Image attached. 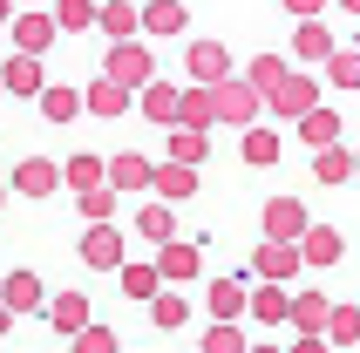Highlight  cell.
Segmentation results:
<instances>
[{"label":"cell","mask_w":360,"mask_h":353,"mask_svg":"<svg viewBox=\"0 0 360 353\" xmlns=\"http://www.w3.org/2000/svg\"><path fill=\"white\" fill-rule=\"evenodd\" d=\"M265 102H272V116H292V122H300L306 109L320 102V82L306 75V68H285V75H279V89H272Z\"/></svg>","instance_id":"7a4b0ae2"},{"label":"cell","mask_w":360,"mask_h":353,"mask_svg":"<svg viewBox=\"0 0 360 353\" xmlns=\"http://www.w3.org/2000/svg\"><path fill=\"white\" fill-rule=\"evenodd\" d=\"M306 224H313V217H306L300 197H265V238H279V245H300Z\"/></svg>","instance_id":"8992f818"},{"label":"cell","mask_w":360,"mask_h":353,"mask_svg":"<svg viewBox=\"0 0 360 353\" xmlns=\"http://www.w3.org/2000/svg\"><path fill=\"white\" fill-rule=\"evenodd\" d=\"M0 306H7V313H34L41 306V278L34 272H7L0 278Z\"/></svg>","instance_id":"e0dca14e"},{"label":"cell","mask_w":360,"mask_h":353,"mask_svg":"<svg viewBox=\"0 0 360 353\" xmlns=\"http://www.w3.org/2000/svg\"><path fill=\"white\" fill-rule=\"evenodd\" d=\"M82 109H96V116H122V109H129V89H122V82H109V75H102L96 89L82 96Z\"/></svg>","instance_id":"4316f807"},{"label":"cell","mask_w":360,"mask_h":353,"mask_svg":"<svg viewBox=\"0 0 360 353\" xmlns=\"http://www.w3.org/2000/svg\"><path fill=\"white\" fill-rule=\"evenodd\" d=\"M0 82H7L14 96H41V61H34V55H14V61H7V75H0Z\"/></svg>","instance_id":"4dcf8cb0"},{"label":"cell","mask_w":360,"mask_h":353,"mask_svg":"<svg viewBox=\"0 0 360 353\" xmlns=\"http://www.w3.org/2000/svg\"><path fill=\"white\" fill-rule=\"evenodd\" d=\"M326 82L333 89H360V48H333L326 55Z\"/></svg>","instance_id":"1f68e13d"},{"label":"cell","mask_w":360,"mask_h":353,"mask_svg":"<svg viewBox=\"0 0 360 353\" xmlns=\"http://www.w3.org/2000/svg\"><path fill=\"white\" fill-rule=\"evenodd\" d=\"M136 102H143V116H150V122H170V129H177V89H170V82H143Z\"/></svg>","instance_id":"44dd1931"},{"label":"cell","mask_w":360,"mask_h":353,"mask_svg":"<svg viewBox=\"0 0 360 353\" xmlns=\"http://www.w3.org/2000/svg\"><path fill=\"white\" fill-rule=\"evenodd\" d=\"M136 231L150 238V245H170V238H177V217H170V204H143Z\"/></svg>","instance_id":"f1b7e54d"},{"label":"cell","mask_w":360,"mask_h":353,"mask_svg":"<svg viewBox=\"0 0 360 353\" xmlns=\"http://www.w3.org/2000/svg\"><path fill=\"white\" fill-rule=\"evenodd\" d=\"M333 347H360V306H326V333Z\"/></svg>","instance_id":"d4e9b609"},{"label":"cell","mask_w":360,"mask_h":353,"mask_svg":"<svg viewBox=\"0 0 360 353\" xmlns=\"http://www.w3.org/2000/svg\"><path fill=\"white\" fill-rule=\"evenodd\" d=\"M41 116H48V122L82 116V96H75V89H41Z\"/></svg>","instance_id":"e575fe53"},{"label":"cell","mask_w":360,"mask_h":353,"mask_svg":"<svg viewBox=\"0 0 360 353\" xmlns=\"http://www.w3.org/2000/svg\"><path fill=\"white\" fill-rule=\"evenodd\" d=\"M245 353H285V347H265V340H252V347H245Z\"/></svg>","instance_id":"ee69618b"},{"label":"cell","mask_w":360,"mask_h":353,"mask_svg":"<svg viewBox=\"0 0 360 353\" xmlns=\"http://www.w3.org/2000/svg\"><path fill=\"white\" fill-rule=\"evenodd\" d=\"M109 211H116V191H109V184L82 191V217H89V224H109Z\"/></svg>","instance_id":"74e56055"},{"label":"cell","mask_w":360,"mask_h":353,"mask_svg":"<svg viewBox=\"0 0 360 353\" xmlns=\"http://www.w3.org/2000/svg\"><path fill=\"white\" fill-rule=\"evenodd\" d=\"M279 7H285V14H300V20H320L326 14V0H279Z\"/></svg>","instance_id":"b9f144b4"},{"label":"cell","mask_w":360,"mask_h":353,"mask_svg":"<svg viewBox=\"0 0 360 353\" xmlns=\"http://www.w3.org/2000/svg\"><path fill=\"white\" fill-rule=\"evenodd\" d=\"M48 319H55V333H82V326H89V299H82V293H61L55 306H48Z\"/></svg>","instance_id":"83f0119b"},{"label":"cell","mask_w":360,"mask_h":353,"mask_svg":"<svg viewBox=\"0 0 360 353\" xmlns=\"http://www.w3.org/2000/svg\"><path fill=\"white\" fill-rule=\"evenodd\" d=\"M61 176H68L75 191H96V184H102V157H68V170H61Z\"/></svg>","instance_id":"f35d334b"},{"label":"cell","mask_w":360,"mask_h":353,"mask_svg":"<svg viewBox=\"0 0 360 353\" xmlns=\"http://www.w3.org/2000/svg\"><path fill=\"white\" fill-rule=\"evenodd\" d=\"M285 306H292V293H285V285H259V293H245V313L259 319V326H279Z\"/></svg>","instance_id":"d6986e66"},{"label":"cell","mask_w":360,"mask_h":353,"mask_svg":"<svg viewBox=\"0 0 360 353\" xmlns=\"http://www.w3.org/2000/svg\"><path fill=\"white\" fill-rule=\"evenodd\" d=\"M150 170H157L150 157H136V150H122L116 163H102V184H109V191H150Z\"/></svg>","instance_id":"30bf717a"},{"label":"cell","mask_w":360,"mask_h":353,"mask_svg":"<svg viewBox=\"0 0 360 353\" xmlns=\"http://www.w3.org/2000/svg\"><path fill=\"white\" fill-rule=\"evenodd\" d=\"M150 191H157L163 204H177V197H198V170H191V163H157V170H150Z\"/></svg>","instance_id":"7c38bea8"},{"label":"cell","mask_w":360,"mask_h":353,"mask_svg":"<svg viewBox=\"0 0 360 353\" xmlns=\"http://www.w3.org/2000/svg\"><path fill=\"white\" fill-rule=\"evenodd\" d=\"M238 157L252 163V170H272V163H279V129L252 122V129H245V143H238Z\"/></svg>","instance_id":"2e32d148"},{"label":"cell","mask_w":360,"mask_h":353,"mask_svg":"<svg viewBox=\"0 0 360 353\" xmlns=\"http://www.w3.org/2000/svg\"><path fill=\"white\" fill-rule=\"evenodd\" d=\"M109 82H122V89L157 82V61H150V48H136V41H116V48H109Z\"/></svg>","instance_id":"5b68a950"},{"label":"cell","mask_w":360,"mask_h":353,"mask_svg":"<svg viewBox=\"0 0 360 353\" xmlns=\"http://www.w3.org/2000/svg\"><path fill=\"white\" fill-rule=\"evenodd\" d=\"M75 353H116V333H109V326H82Z\"/></svg>","instance_id":"ab89813d"},{"label":"cell","mask_w":360,"mask_h":353,"mask_svg":"<svg viewBox=\"0 0 360 353\" xmlns=\"http://www.w3.org/2000/svg\"><path fill=\"white\" fill-rule=\"evenodd\" d=\"M204 272V252L191 245V238H170V245H157V278H198Z\"/></svg>","instance_id":"ba28073f"},{"label":"cell","mask_w":360,"mask_h":353,"mask_svg":"<svg viewBox=\"0 0 360 353\" xmlns=\"http://www.w3.org/2000/svg\"><path fill=\"white\" fill-rule=\"evenodd\" d=\"M252 340L238 333V319H211V333H204V353H245Z\"/></svg>","instance_id":"d6a6232c"},{"label":"cell","mask_w":360,"mask_h":353,"mask_svg":"<svg viewBox=\"0 0 360 353\" xmlns=\"http://www.w3.org/2000/svg\"><path fill=\"white\" fill-rule=\"evenodd\" d=\"M245 293H252L245 278H218V285L204 293V306H211V319H238V313H245Z\"/></svg>","instance_id":"7402d4cb"},{"label":"cell","mask_w":360,"mask_h":353,"mask_svg":"<svg viewBox=\"0 0 360 353\" xmlns=\"http://www.w3.org/2000/svg\"><path fill=\"white\" fill-rule=\"evenodd\" d=\"M7 319H14V313H7V306H0V333H7Z\"/></svg>","instance_id":"bcb514c9"},{"label":"cell","mask_w":360,"mask_h":353,"mask_svg":"<svg viewBox=\"0 0 360 353\" xmlns=\"http://www.w3.org/2000/svg\"><path fill=\"white\" fill-rule=\"evenodd\" d=\"M211 102H218V122H238V129H252V122H259V89H252V82H218V89H211Z\"/></svg>","instance_id":"3957f363"},{"label":"cell","mask_w":360,"mask_h":353,"mask_svg":"<svg viewBox=\"0 0 360 353\" xmlns=\"http://www.w3.org/2000/svg\"><path fill=\"white\" fill-rule=\"evenodd\" d=\"M48 34H55V20H20V55L48 48Z\"/></svg>","instance_id":"60d3db41"},{"label":"cell","mask_w":360,"mask_h":353,"mask_svg":"<svg viewBox=\"0 0 360 353\" xmlns=\"http://www.w3.org/2000/svg\"><path fill=\"white\" fill-rule=\"evenodd\" d=\"M82 258H89L96 272H109V265H122V231H116V224H96V231L82 238Z\"/></svg>","instance_id":"9a60e30c"},{"label":"cell","mask_w":360,"mask_h":353,"mask_svg":"<svg viewBox=\"0 0 360 353\" xmlns=\"http://www.w3.org/2000/svg\"><path fill=\"white\" fill-rule=\"evenodd\" d=\"M333 7H347V14H360V0H333Z\"/></svg>","instance_id":"f6af8a7d"},{"label":"cell","mask_w":360,"mask_h":353,"mask_svg":"<svg viewBox=\"0 0 360 353\" xmlns=\"http://www.w3.org/2000/svg\"><path fill=\"white\" fill-rule=\"evenodd\" d=\"M170 163H191V170H198L204 163V129H177V136H170Z\"/></svg>","instance_id":"8d00e7d4"},{"label":"cell","mask_w":360,"mask_h":353,"mask_svg":"<svg viewBox=\"0 0 360 353\" xmlns=\"http://www.w3.org/2000/svg\"><path fill=\"white\" fill-rule=\"evenodd\" d=\"M184 68H191V82H198V89H218V82L238 75V61H231V48H224V41H191Z\"/></svg>","instance_id":"6da1fadb"},{"label":"cell","mask_w":360,"mask_h":353,"mask_svg":"<svg viewBox=\"0 0 360 353\" xmlns=\"http://www.w3.org/2000/svg\"><path fill=\"white\" fill-rule=\"evenodd\" d=\"M285 353H333V347H326V340H292Z\"/></svg>","instance_id":"7bdbcfd3"},{"label":"cell","mask_w":360,"mask_h":353,"mask_svg":"<svg viewBox=\"0 0 360 353\" xmlns=\"http://www.w3.org/2000/svg\"><path fill=\"white\" fill-rule=\"evenodd\" d=\"M184 20H191L184 0H150V7H136V27H143V34H184Z\"/></svg>","instance_id":"8fae6325"},{"label":"cell","mask_w":360,"mask_h":353,"mask_svg":"<svg viewBox=\"0 0 360 353\" xmlns=\"http://www.w3.org/2000/svg\"><path fill=\"white\" fill-rule=\"evenodd\" d=\"M354 176H360V150H354Z\"/></svg>","instance_id":"c3c4849f"},{"label":"cell","mask_w":360,"mask_h":353,"mask_svg":"<svg viewBox=\"0 0 360 353\" xmlns=\"http://www.w3.org/2000/svg\"><path fill=\"white\" fill-rule=\"evenodd\" d=\"M122 293H129V299H157L163 293L157 265H122Z\"/></svg>","instance_id":"836d02e7"},{"label":"cell","mask_w":360,"mask_h":353,"mask_svg":"<svg viewBox=\"0 0 360 353\" xmlns=\"http://www.w3.org/2000/svg\"><path fill=\"white\" fill-rule=\"evenodd\" d=\"M313 184H354V150H340V143L313 150Z\"/></svg>","instance_id":"ac0fdd59"},{"label":"cell","mask_w":360,"mask_h":353,"mask_svg":"<svg viewBox=\"0 0 360 353\" xmlns=\"http://www.w3.org/2000/svg\"><path fill=\"white\" fill-rule=\"evenodd\" d=\"M211 122H218V102H211V89L191 82V89L177 96V129H211Z\"/></svg>","instance_id":"5bb4252c"},{"label":"cell","mask_w":360,"mask_h":353,"mask_svg":"<svg viewBox=\"0 0 360 353\" xmlns=\"http://www.w3.org/2000/svg\"><path fill=\"white\" fill-rule=\"evenodd\" d=\"M326 306H333V299H326L320 285H306V293L285 306V319L300 326V340H320V333H326Z\"/></svg>","instance_id":"9c48e42d"},{"label":"cell","mask_w":360,"mask_h":353,"mask_svg":"<svg viewBox=\"0 0 360 353\" xmlns=\"http://www.w3.org/2000/svg\"><path fill=\"white\" fill-rule=\"evenodd\" d=\"M279 75H285V61L272 55V48H265V55H252V68H245V82H252V89H259V102L272 96V89H279Z\"/></svg>","instance_id":"f546056e"},{"label":"cell","mask_w":360,"mask_h":353,"mask_svg":"<svg viewBox=\"0 0 360 353\" xmlns=\"http://www.w3.org/2000/svg\"><path fill=\"white\" fill-rule=\"evenodd\" d=\"M150 306V319H157V333H177L184 319H191V299L184 293H157V299H143Z\"/></svg>","instance_id":"cb8c5ba5"},{"label":"cell","mask_w":360,"mask_h":353,"mask_svg":"<svg viewBox=\"0 0 360 353\" xmlns=\"http://www.w3.org/2000/svg\"><path fill=\"white\" fill-rule=\"evenodd\" d=\"M300 245H279V238H265L259 252H252V278H265V285H285V278H300Z\"/></svg>","instance_id":"277c9868"},{"label":"cell","mask_w":360,"mask_h":353,"mask_svg":"<svg viewBox=\"0 0 360 353\" xmlns=\"http://www.w3.org/2000/svg\"><path fill=\"white\" fill-rule=\"evenodd\" d=\"M55 27H68V34L96 27V0H61V7H55Z\"/></svg>","instance_id":"d590c367"},{"label":"cell","mask_w":360,"mask_h":353,"mask_svg":"<svg viewBox=\"0 0 360 353\" xmlns=\"http://www.w3.org/2000/svg\"><path fill=\"white\" fill-rule=\"evenodd\" d=\"M96 27L109 41H129L136 34V7H129V0H109V7H96Z\"/></svg>","instance_id":"484cf974"},{"label":"cell","mask_w":360,"mask_h":353,"mask_svg":"<svg viewBox=\"0 0 360 353\" xmlns=\"http://www.w3.org/2000/svg\"><path fill=\"white\" fill-rule=\"evenodd\" d=\"M340 258H347V238L333 231V224H306L300 231V265H320L326 272V265H340Z\"/></svg>","instance_id":"52a82bcc"},{"label":"cell","mask_w":360,"mask_h":353,"mask_svg":"<svg viewBox=\"0 0 360 353\" xmlns=\"http://www.w3.org/2000/svg\"><path fill=\"white\" fill-rule=\"evenodd\" d=\"M55 184H61V170H55L48 157H27V163L14 170V191H20V197H48Z\"/></svg>","instance_id":"ffe728a7"},{"label":"cell","mask_w":360,"mask_h":353,"mask_svg":"<svg viewBox=\"0 0 360 353\" xmlns=\"http://www.w3.org/2000/svg\"><path fill=\"white\" fill-rule=\"evenodd\" d=\"M292 55H300V61H326V55H333V27H326V20H300Z\"/></svg>","instance_id":"603a6c76"},{"label":"cell","mask_w":360,"mask_h":353,"mask_svg":"<svg viewBox=\"0 0 360 353\" xmlns=\"http://www.w3.org/2000/svg\"><path fill=\"white\" fill-rule=\"evenodd\" d=\"M340 129H347V116H340V109H326V102H313V109L300 116V136L313 143V150H326V143H340Z\"/></svg>","instance_id":"4fadbf2b"},{"label":"cell","mask_w":360,"mask_h":353,"mask_svg":"<svg viewBox=\"0 0 360 353\" xmlns=\"http://www.w3.org/2000/svg\"><path fill=\"white\" fill-rule=\"evenodd\" d=\"M7 14H14V7H7V0H0V20H7Z\"/></svg>","instance_id":"7dc6e473"}]
</instances>
